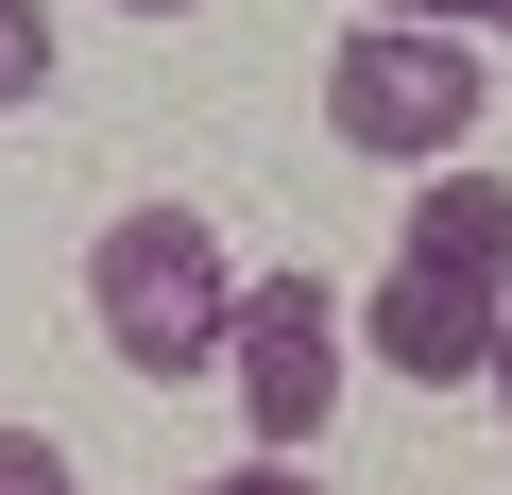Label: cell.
Listing matches in <instances>:
<instances>
[{"instance_id": "obj_1", "label": "cell", "mask_w": 512, "mask_h": 495, "mask_svg": "<svg viewBox=\"0 0 512 495\" xmlns=\"http://www.w3.org/2000/svg\"><path fill=\"white\" fill-rule=\"evenodd\" d=\"M86 325L120 342V376H222V342H239L222 222H188V205H120V222L86 239Z\"/></svg>"}, {"instance_id": "obj_2", "label": "cell", "mask_w": 512, "mask_h": 495, "mask_svg": "<svg viewBox=\"0 0 512 495\" xmlns=\"http://www.w3.org/2000/svg\"><path fill=\"white\" fill-rule=\"evenodd\" d=\"M478 103H495V52H478V35L359 18V35L325 52V120H342V154H461Z\"/></svg>"}, {"instance_id": "obj_3", "label": "cell", "mask_w": 512, "mask_h": 495, "mask_svg": "<svg viewBox=\"0 0 512 495\" xmlns=\"http://www.w3.org/2000/svg\"><path fill=\"white\" fill-rule=\"evenodd\" d=\"M222 376H239V427L274 444V461L325 444V410H342V291H325V274H239Z\"/></svg>"}, {"instance_id": "obj_4", "label": "cell", "mask_w": 512, "mask_h": 495, "mask_svg": "<svg viewBox=\"0 0 512 495\" xmlns=\"http://www.w3.org/2000/svg\"><path fill=\"white\" fill-rule=\"evenodd\" d=\"M359 342L393 359V376H427V393H461V376H495V342H512V308L495 291H444V274H376V308H359Z\"/></svg>"}, {"instance_id": "obj_5", "label": "cell", "mask_w": 512, "mask_h": 495, "mask_svg": "<svg viewBox=\"0 0 512 495\" xmlns=\"http://www.w3.org/2000/svg\"><path fill=\"white\" fill-rule=\"evenodd\" d=\"M393 257H410V274H444V291H495V308H512V188H495V171H427Z\"/></svg>"}, {"instance_id": "obj_6", "label": "cell", "mask_w": 512, "mask_h": 495, "mask_svg": "<svg viewBox=\"0 0 512 495\" xmlns=\"http://www.w3.org/2000/svg\"><path fill=\"white\" fill-rule=\"evenodd\" d=\"M52 86V18H35V0H0V103H35Z\"/></svg>"}, {"instance_id": "obj_7", "label": "cell", "mask_w": 512, "mask_h": 495, "mask_svg": "<svg viewBox=\"0 0 512 495\" xmlns=\"http://www.w3.org/2000/svg\"><path fill=\"white\" fill-rule=\"evenodd\" d=\"M0 495H86V478H69V444H52V427H0Z\"/></svg>"}, {"instance_id": "obj_8", "label": "cell", "mask_w": 512, "mask_h": 495, "mask_svg": "<svg viewBox=\"0 0 512 495\" xmlns=\"http://www.w3.org/2000/svg\"><path fill=\"white\" fill-rule=\"evenodd\" d=\"M359 18H427V35H478V0H359Z\"/></svg>"}, {"instance_id": "obj_9", "label": "cell", "mask_w": 512, "mask_h": 495, "mask_svg": "<svg viewBox=\"0 0 512 495\" xmlns=\"http://www.w3.org/2000/svg\"><path fill=\"white\" fill-rule=\"evenodd\" d=\"M205 495H308V461H239V478H205Z\"/></svg>"}, {"instance_id": "obj_10", "label": "cell", "mask_w": 512, "mask_h": 495, "mask_svg": "<svg viewBox=\"0 0 512 495\" xmlns=\"http://www.w3.org/2000/svg\"><path fill=\"white\" fill-rule=\"evenodd\" d=\"M120 18H188V0H120Z\"/></svg>"}, {"instance_id": "obj_11", "label": "cell", "mask_w": 512, "mask_h": 495, "mask_svg": "<svg viewBox=\"0 0 512 495\" xmlns=\"http://www.w3.org/2000/svg\"><path fill=\"white\" fill-rule=\"evenodd\" d=\"M478 35H512V0H478Z\"/></svg>"}, {"instance_id": "obj_12", "label": "cell", "mask_w": 512, "mask_h": 495, "mask_svg": "<svg viewBox=\"0 0 512 495\" xmlns=\"http://www.w3.org/2000/svg\"><path fill=\"white\" fill-rule=\"evenodd\" d=\"M495 410H512V342H495Z\"/></svg>"}]
</instances>
